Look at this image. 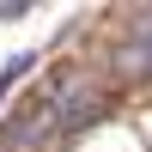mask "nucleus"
I'll list each match as a JSON object with an SVG mask.
<instances>
[{"mask_svg":"<svg viewBox=\"0 0 152 152\" xmlns=\"http://www.w3.org/2000/svg\"><path fill=\"white\" fill-rule=\"evenodd\" d=\"M37 0H0V24H12V18H24Z\"/></svg>","mask_w":152,"mask_h":152,"instance_id":"obj_5","label":"nucleus"},{"mask_svg":"<svg viewBox=\"0 0 152 152\" xmlns=\"http://www.w3.org/2000/svg\"><path fill=\"white\" fill-rule=\"evenodd\" d=\"M31 67H37V55H12V61H6V67H0V97H6V91H12V85H18V79H24V73H31Z\"/></svg>","mask_w":152,"mask_h":152,"instance_id":"obj_4","label":"nucleus"},{"mask_svg":"<svg viewBox=\"0 0 152 152\" xmlns=\"http://www.w3.org/2000/svg\"><path fill=\"white\" fill-rule=\"evenodd\" d=\"M49 134H55V110H49V97H43V104L18 110L12 122H0V152H37Z\"/></svg>","mask_w":152,"mask_h":152,"instance_id":"obj_2","label":"nucleus"},{"mask_svg":"<svg viewBox=\"0 0 152 152\" xmlns=\"http://www.w3.org/2000/svg\"><path fill=\"white\" fill-rule=\"evenodd\" d=\"M49 110H55V134H61V140H79V134L104 116V91L73 73V79H61L55 91H49Z\"/></svg>","mask_w":152,"mask_h":152,"instance_id":"obj_1","label":"nucleus"},{"mask_svg":"<svg viewBox=\"0 0 152 152\" xmlns=\"http://www.w3.org/2000/svg\"><path fill=\"white\" fill-rule=\"evenodd\" d=\"M116 79H128V85L152 79V31H134L116 43Z\"/></svg>","mask_w":152,"mask_h":152,"instance_id":"obj_3","label":"nucleus"}]
</instances>
